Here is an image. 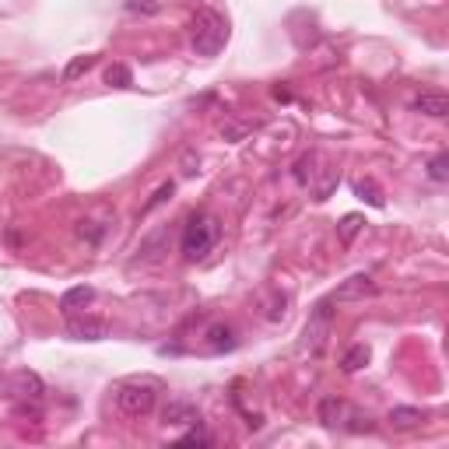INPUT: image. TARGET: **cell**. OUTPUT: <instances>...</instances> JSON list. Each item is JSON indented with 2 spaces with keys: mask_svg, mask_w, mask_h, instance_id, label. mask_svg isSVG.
<instances>
[{
  "mask_svg": "<svg viewBox=\"0 0 449 449\" xmlns=\"http://www.w3.org/2000/svg\"><path fill=\"white\" fill-rule=\"evenodd\" d=\"M190 42L197 56H218L228 42V18L214 7H201L190 21Z\"/></svg>",
  "mask_w": 449,
  "mask_h": 449,
  "instance_id": "1",
  "label": "cell"
},
{
  "mask_svg": "<svg viewBox=\"0 0 449 449\" xmlns=\"http://www.w3.org/2000/svg\"><path fill=\"white\" fill-rule=\"evenodd\" d=\"M221 239V221L214 214H190V221L183 225V239H179V253L193 263V260H204L207 253L214 249V243Z\"/></svg>",
  "mask_w": 449,
  "mask_h": 449,
  "instance_id": "2",
  "label": "cell"
},
{
  "mask_svg": "<svg viewBox=\"0 0 449 449\" xmlns=\"http://www.w3.org/2000/svg\"><path fill=\"white\" fill-rule=\"evenodd\" d=\"M158 393H162V386L155 379H126L116 386V408L126 418H148L158 404Z\"/></svg>",
  "mask_w": 449,
  "mask_h": 449,
  "instance_id": "3",
  "label": "cell"
},
{
  "mask_svg": "<svg viewBox=\"0 0 449 449\" xmlns=\"http://www.w3.org/2000/svg\"><path fill=\"white\" fill-rule=\"evenodd\" d=\"M333 320H337V309H333V298H320L313 309H309V323L302 330V340H298V351L316 358L323 348H327V337L333 330Z\"/></svg>",
  "mask_w": 449,
  "mask_h": 449,
  "instance_id": "4",
  "label": "cell"
},
{
  "mask_svg": "<svg viewBox=\"0 0 449 449\" xmlns=\"http://www.w3.org/2000/svg\"><path fill=\"white\" fill-rule=\"evenodd\" d=\"M4 390H7V397H14V410L18 414L39 418V404H42V397H46V383L39 379V372L21 368V372H14V375L4 379Z\"/></svg>",
  "mask_w": 449,
  "mask_h": 449,
  "instance_id": "5",
  "label": "cell"
},
{
  "mask_svg": "<svg viewBox=\"0 0 449 449\" xmlns=\"http://www.w3.org/2000/svg\"><path fill=\"white\" fill-rule=\"evenodd\" d=\"M204 348L211 355H225V351H236L239 348V333L232 323H225V320H214L211 327L204 330Z\"/></svg>",
  "mask_w": 449,
  "mask_h": 449,
  "instance_id": "6",
  "label": "cell"
},
{
  "mask_svg": "<svg viewBox=\"0 0 449 449\" xmlns=\"http://www.w3.org/2000/svg\"><path fill=\"white\" fill-rule=\"evenodd\" d=\"M165 253H168V225H165V228H155L151 236H144V239H141L137 256L130 260V267H137V263H158Z\"/></svg>",
  "mask_w": 449,
  "mask_h": 449,
  "instance_id": "7",
  "label": "cell"
},
{
  "mask_svg": "<svg viewBox=\"0 0 449 449\" xmlns=\"http://www.w3.org/2000/svg\"><path fill=\"white\" fill-rule=\"evenodd\" d=\"M375 291H379V285L372 281V274H355V278H348L340 288H333L330 298H333V302H358V298H372Z\"/></svg>",
  "mask_w": 449,
  "mask_h": 449,
  "instance_id": "8",
  "label": "cell"
},
{
  "mask_svg": "<svg viewBox=\"0 0 449 449\" xmlns=\"http://www.w3.org/2000/svg\"><path fill=\"white\" fill-rule=\"evenodd\" d=\"M410 109L421 113V116H432V120H446L449 116V99L443 95V91H421V95L410 102Z\"/></svg>",
  "mask_w": 449,
  "mask_h": 449,
  "instance_id": "9",
  "label": "cell"
},
{
  "mask_svg": "<svg viewBox=\"0 0 449 449\" xmlns=\"http://www.w3.org/2000/svg\"><path fill=\"white\" fill-rule=\"evenodd\" d=\"M162 421L165 425H201V410L197 404H190V400H168L162 410Z\"/></svg>",
  "mask_w": 449,
  "mask_h": 449,
  "instance_id": "10",
  "label": "cell"
},
{
  "mask_svg": "<svg viewBox=\"0 0 449 449\" xmlns=\"http://www.w3.org/2000/svg\"><path fill=\"white\" fill-rule=\"evenodd\" d=\"M67 333L74 340H106L109 323L106 320H74V316H67Z\"/></svg>",
  "mask_w": 449,
  "mask_h": 449,
  "instance_id": "11",
  "label": "cell"
},
{
  "mask_svg": "<svg viewBox=\"0 0 449 449\" xmlns=\"http://www.w3.org/2000/svg\"><path fill=\"white\" fill-rule=\"evenodd\" d=\"M344 400L340 397H333V393H327V397H320V404H316V418H320V425L323 428H337L340 421H344Z\"/></svg>",
  "mask_w": 449,
  "mask_h": 449,
  "instance_id": "12",
  "label": "cell"
},
{
  "mask_svg": "<svg viewBox=\"0 0 449 449\" xmlns=\"http://www.w3.org/2000/svg\"><path fill=\"white\" fill-rule=\"evenodd\" d=\"M91 298H95V288H91V285L71 288V291H64V298H60V313H64V316H74V313L84 309Z\"/></svg>",
  "mask_w": 449,
  "mask_h": 449,
  "instance_id": "13",
  "label": "cell"
},
{
  "mask_svg": "<svg viewBox=\"0 0 449 449\" xmlns=\"http://www.w3.org/2000/svg\"><path fill=\"white\" fill-rule=\"evenodd\" d=\"M316 162H320V158H316L313 151H306L298 162L291 165V179H295L298 186H313V183H316V172H320V168H316Z\"/></svg>",
  "mask_w": 449,
  "mask_h": 449,
  "instance_id": "14",
  "label": "cell"
},
{
  "mask_svg": "<svg viewBox=\"0 0 449 449\" xmlns=\"http://www.w3.org/2000/svg\"><path fill=\"white\" fill-rule=\"evenodd\" d=\"M386 421H390L397 432H410V428H418V425L425 421V414H421L418 408H393Z\"/></svg>",
  "mask_w": 449,
  "mask_h": 449,
  "instance_id": "15",
  "label": "cell"
},
{
  "mask_svg": "<svg viewBox=\"0 0 449 449\" xmlns=\"http://www.w3.org/2000/svg\"><path fill=\"white\" fill-rule=\"evenodd\" d=\"M368 358H372V351H368V344H355V348H348L344 351V358H340V368L351 375V372H358V368L368 365Z\"/></svg>",
  "mask_w": 449,
  "mask_h": 449,
  "instance_id": "16",
  "label": "cell"
},
{
  "mask_svg": "<svg viewBox=\"0 0 449 449\" xmlns=\"http://www.w3.org/2000/svg\"><path fill=\"white\" fill-rule=\"evenodd\" d=\"M340 425H344L348 432H355V435H358V432H372V418L362 414L358 408H344V421H340Z\"/></svg>",
  "mask_w": 449,
  "mask_h": 449,
  "instance_id": "17",
  "label": "cell"
},
{
  "mask_svg": "<svg viewBox=\"0 0 449 449\" xmlns=\"http://www.w3.org/2000/svg\"><path fill=\"white\" fill-rule=\"evenodd\" d=\"M362 228H365V218H362V214H344L340 225H337V236H340V243H351Z\"/></svg>",
  "mask_w": 449,
  "mask_h": 449,
  "instance_id": "18",
  "label": "cell"
},
{
  "mask_svg": "<svg viewBox=\"0 0 449 449\" xmlns=\"http://www.w3.org/2000/svg\"><path fill=\"white\" fill-rule=\"evenodd\" d=\"M355 193L365 201V204H372V207H386V197H383V190L372 183V179H358L355 183Z\"/></svg>",
  "mask_w": 449,
  "mask_h": 449,
  "instance_id": "19",
  "label": "cell"
},
{
  "mask_svg": "<svg viewBox=\"0 0 449 449\" xmlns=\"http://www.w3.org/2000/svg\"><path fill=\"white\" fill-rule=\"evenodd\" d=\"M106 84H113V88H133V71L126 64H113V67H106Z\"/></svg>",
  "mask_w": 449,
  "mask_h": 449,
  "instance_id": "20",
  "label": "cell"
},
{
  "mask_svg": "<svg viewBox=\"0 0 449 449\" xmlns=\"http://www.w3.org/2000/svg\"><path fill=\"white\" fill-rule=\"evenodd\" d=\"M271 323H281L288 316V295L285 291H271V302H267V313H263Z\"/></svg>",
  "mask_w": 449,
  "mask_h": 449,
  "instance_id": "21",
  "label": "cell"
},
{
  "mask_svg": "<svg viewBox=\"0 0 449 449\" xmlns=\"http://www.w3.org/2000/svg\"><path fill=\"white\" fill-rule=\"evenodd\" d=\"M78 236H81L88 246H99V243H102V236H106V225H102V221L84 218V221H78Z\"/></svg>",
  "mask_w": 449,
  "mask_h": 449,
  "instance_id": "22",
  "label": "cell"
},
{
  "mask_svg": "<svg viewBox=\"0 0 449 449\" xmlns=\"http://www.w3.org/2000/svg\"><path fill=\"white\" fill-rule=\"evenodd\" d=\"M176 446H214V439L204 432V425H190V432H186V435H179V439H176Z\"/></svg>",
  "mask_w": 449,
  "mask_h": 449,
  "instance_id": "23",
  "label": "cell"
},
{
  "mask_svg": "<svg viewBox=\"0 0 449 449\" xmlns=\"http://www.w3.org/2000/svg\"><path fill=\"white\" fill-rule=\"evenodd\" d=\"M95 60H99V56H74V60L67 64V71H64V81H78L81 74H88V71L95 67Z\"/></svg>",
  "mask_w": 449,
  "mask_h": 449,
  "instance_id": "24",
  "label": "cell"
},
{
  "mask_svg": "<svg viewBox=\"0 0 449 449\" xmlns=\"http://www.w3.org/2000/svg\"><path fill=\"white\" fill-rule=\"evenodd\" d=\"M428 179H432V183H446L449 179V155L446 151H439V155L428 162Z\"/></svg>",
  "mask_w": 449,
  "mask_h": 449,
  "instance_id": "25",
  "label": "cell"
},
{
  "mask_svg": "<svg viewBox=\"0 0 449 449\" xmlns=\"http://www.w3.org/2000/svg\"><path fill=\"white\" fill-rule=\"evenodd\" d=\"M123 11H126V14H158V11H162V0H126Z\"/></svg>",
  "mask_w": 449,
  "mask_h": 449,
  "instance_id": "26",
  "label": "cell"
},
{
  "mask_svg": "<svg viewBox=\"0 0 449 449\" xmlns=\"http://www.w3.org/2000/svg\"><path fill=\"white\" fill-rule=\"evenodd\" d=\"M172 193H176V183H162V186H158V190H155V197H151V201H148V204L141 207V214H151V211H155V207H162L165 201H168V197H172Z\"/></svg>",
  "mask_w": 449,
  "mask_h": 449,
  "instance_id": "27",
  "label": "cell"
},
{
  "mask_svg": "<svg viewBox=\"0 0 449 449\" xmlns=\"http://www.w3.org/2000/svg\"><path fill=\"white\" fill-rule=\"evenodd\" d=\"M337 179H340V176H337V168H327V172H323V183L313 190V197H316V201H327L330 193H333V186H337Z\"/></svg>",
  "mask_w": 449,
  "mask_h": 449,
  "instance_id": "28",
  "label": "cell"
}]
</instances>
